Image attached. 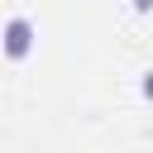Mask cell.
<instances>
[{
	"mask_svg": "<svg viewBox=\"0 0 153 153\" xmlns=\"http://www.w3.org/2000/svg\"><path fill=\"white\" fill-rule=\"evenodd\" d=\"M0 48H5V57H29V48H33V24L24 19V14H14L10 24H5V33H0Z\"/></svg>",
	"mask_w": 153,
	"mask_h": 153,
	"instance_id": "1",
	"label": "cell"
},
{
	"mask_svg": "<svg viewBox=\"0 0 153 153\" xmlns=\"http://www.w3.org/2000/svg\"><path fill=\"white\" fill-rule=\"evenodd\" d=\"M134 5H139V10H148V0H134Z\"/></svg>",
	"mask_w": 153,
	"mask_h": 153,
	"instance_id": "2",
	"label": "cell"
}]
</instances>
